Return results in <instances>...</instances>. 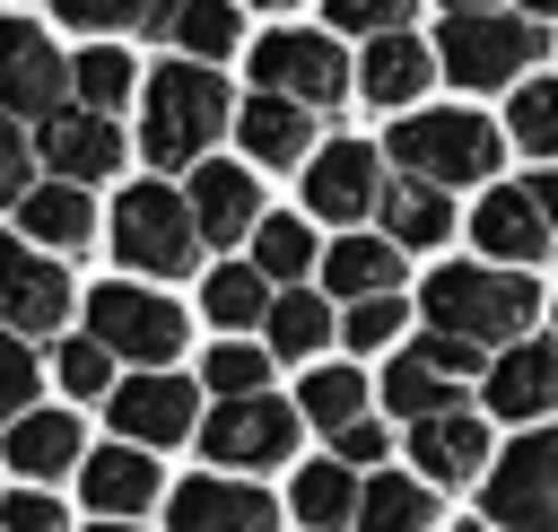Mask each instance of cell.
I'll return each mask as SVG.
<instances>
[{"label": "cell", "mask_w": 558, "mask_h": 532, "mask_svg": "<svg viewBox=\"0 0 558 532\" xmlns=\"http://www.w3.org/2000/svg\"><path fill=\"white\" fill-rule=\"evenodd\" d=\"M418 314H427V331H453V340H480V349H514L523 323L541 314V288H532V270L445 262V270H427Z\"/></svg>", "instance_id": "6da1fadb"}, {"label": "cell", "mask_w": 558, "mask_h": 532, "mask_svg": "<svg viewBox=\"0 0 558 532\" xmlns=\"http://www.w3.org/2000/svg\"><path fill=\"white\" fill-rule=\"evenodd\" d=\"M227 122H235V105H227V78L209 61H166L140 87V148H148V166H209V140Z\"/></svg>", "instance_id": "7a4b0ae2"}, {"label": "cell", "mask_w": 558, "mask_h": 532, "mask_svg": "<svg viewBox=\"0 0 558 532\" xmlns=\"http://www.w3.org/2000/svg\"><path fill=\"white\" fill-rule=\"evenodd\" d=\"M384 148H392V166H401V174H418V183H445V192H453V183H488V174H497L506 131H497L488 113H462V105H453V113H401Z\"/></svg>", "instance_id": "3957f363"}, {"label": "cell", "mask_w": 558, "mask_h": 532, "mask_svg": "<svg viewBox=\"0 0 558 532\" xmlns=\"http://www.w3.org/2000/svg\"><path fill=\"white\" fill-rule=\"evenodd\" d=\"M541 17H523V9H488V17H445V35H436V70L453 78V87H523L532 78V61H541Z\"/></svg>", "instance_id": "277c9868"}, {"label": "cell", "mask_w": 558, "mask_h": 532, "mask_svg": "<svg viewBox=\"0 0 558 532\" xmlns=\"http://www.w3.org/2000/svg\"><path fill=\"white\" fill-rule=\"evenodd\" d=\"M113 253H122V270H148V279L192 270V262H201V218H192V201L166 192V183H131V192L113 201Z\"/></svg>", "instance_id": "5b68a950"}, {"label": "cell", "mask_w": 558, "mask_h": 532, "mask_svg": "<svg viewBox=\"0 0 558 532\" xmlns=\"http://www.w3.org/2000/svg\"><path fill=\"white\" fill-rule=\"evenodd\" d=\"M87 331L148 375V366H174V349H183V305L157 297V288H140V279H105V288L87 297Z\"/></svg>", "instance_id": "8992f818"}, {"label": "cell", "mask_w": 558, "mask_h": 532, "mask_svg": "<svg viewBox=\"0 0 558 532\" xmlns=\"http://www.w3.org/2000/svg\"><path fill=\"white\" fill-rule=\"evenodd\" d=\"M488 523L497 532H558V427H523L488 462Z\"/></svg>", "instance_id": "52a82bcc"}, {"label": "cell", "mask_w": 558, "mask_h": 532, "mask_svg": "<svg viewBox=\"0 0 558 532\" xmlns=\"http://www.w3.org/2000/svg\"><path fill=\"white\" fill-rule=\"evenodd\" d=\"M296 401H279V392H253V401H218L209 419H201V454L218 462V471H279L288 454H296Z\"/></svg>", "instance_id": "ba28073f"}, {"label": "cell", "mask_w": 558, "mask_h": 532, "mask_svg": "<svg viewBox=\"0 0 558 532\" xmlns=\"http://www.w3.org/2000/svg\"><path fill=\"white\" fill-rule=\"evenodd\" d=\"M253 87L296 96L305 113H331V105L349 96V61H340V44H331V35L279 26V35H262V44H253Z\"/></svg>", "instance_id": "9c48e42d"}, {"label": "cell", "mask_w": 558, "mask_h": 532, "mask_svg": "<svg viewBox=\"0 0 558 532\" xmlns=\"http://www.w3.org/2000/svg\"><path fill=\"white\" fill-rule=\"evenodd\" d=\"M105 419H113L122 445H183V436H201V392H192L183 375L148 366V375H122V384H113Z\"/></svg>", "instance_id": "30bf717a"}, {"label": "cell", "mask_w": 558, "mask_h": 532, "mask_svg": "<svg viewBox=\"0 0 558 532\" xmlns=\"http://www.w3.org/2000/svg\"><path fill=\"white\" fill-rule=\"evenodd\" d=\"M70 323V270L52 253H35L26 235H0V331L35 340Z\"/></svg>", "instance_id": "8fae6325"}, {"label": "cell", "mask_w": 558, "mask_h": 532, "mask_svg": "<svg viewBox=\"0 0 558 532\" xmlns=\"http://www.w3.org/2000/svg\"><path fill=\"white\" fill-rule=\"evenodd\" d=\"M305 209L331 218V227H357L366 209H384V157H375L366 140L314 148V166H305Z\"/></svg>", "instance_id": "7c38bea8"}, {"label": "cell", "mask_w": 558, "mask_h": 532, "mask_svg": "<svg viewBox=\"0 0 558 532\" xmlns=\"http://www.w3.org/2000/svg\"><path fill=\"white\" fill-rule=\"evenodd\" d=\"M61 87H70V70H61V52L26 26V17H0V113H61Z\"/></svg>", "instance_id": "4fadbf2b"}, {"label": "cell", "mask_w": 558, "mask_h": 532, "mask_svg": "<svg viewBox=\"0 0 558 532\" xmlns=\"http://www.w3.org/2000/svg\"><path fill=\"white\" fill-rule=\"evenodd\" d=\"M166 532H279V506L253 480H183L166 497Z\"/></svg>", "instance_id": "5bb4252c"}, {"label": "cell", "mask_w": 558, "mask_h": 532, "mask_svg": "<svg viewBox=\"0 0 558 532\" xmlns=\"http://www.w3.org/2000/svg\"><path fill=\"white\" fill-rule=\"evenodd\" d=\"M35 157L61 174V183H105L122 166V131L113 113H87V105H61L44 131H35Z\"/></svg>", "instance_id": "9a60e30c"}, {"label": "cell", "mask_w": 558, "mask_h": 532, "mask_svg": "<svg viewBox=\"0 0 558 532\" xmlns=\"http://www.w3.org/2000/svg\"><path fill=\"white\" fill-rule=\"evenodd\" d=\"M78 497L96 506V523H131V515H148L157 506V462H148V445H96L87 462H78Z\"/></svg>", "instance_id": "2e32d148"}, {"label": "cell", "mask_w": 558, "mask_h": 532, "mask_svg": "<svg viewBox=\"0 0 558 532\" xmlns=\"http://www.w3.org/2000/svg\"><path fill=\"white\" fill-rule=\"evenodd\" d=\"M488 410L514 419V427L549 419V410H558V340H514V349H497V358H488Z\"/></svg>", "instance_id": "e0dca14e"}, {"label": "cell", "mask_w": 558, "mask_h": 532, "mask_svg": "<svg viewBox=\"0 0 558 532\" xmlns=\"http://www.w3.org/2000/svg\"><path fill=\"white\" fill-rule=\"evenodd\" d=\"M471 235H480V253H488L497 270H523V262L549 253V218H541L532 183H497V192L471 209Z\"/></svg>", "instance_id": "ac0fdd59"}, {"label": "cell", "mask_w": 558, "mask_h": 532, "mask_svg": "<svg viewBox=\"0 0 558 532\" xmlns=\"http://www.w3.org/2000/svg\"><path fill=\"white\" fill-rule=\"evenodd\" d=\"M235 140H244L253 166H314V113H305L296 96L253 87V96L235 105Z\"/></svg>", "instance_id": "d6986e66"}, {"label": "cell", "mask_w": 558, "mask_h": 532, "mask_svg": "<svg viewBox=\"0 0 558 532\" xmlns=\"http://www.w3.org/2000/svg\"><path fill=\"white\" fill-rule=\"evenodd\" d=\"M192 218H201V244H235V235H253L262 227V183L244 174V166H192Z\"/></svg>", "instance_id": "ffe728a7"}, {"label": "cell", "mask_w": 558, "mask_h": 532, "mask_svg": "<svg viewBox=\"0 0 558 532\" xmlns=\"http://www.w3.org/2000/svg\"><path fill=\"white\" fill-rule=\"evenodd\" d=\"M0 462L17 480H61L87 462V436H78V410H26L9 436H0Z\"/></svg>", "instance_id": "44dd1931"}, {"label": "cell", "mask_w": 558, "mask_h": 532, "mask_svg": "<svg viewBox=\"0 0 558 532\" xmlns=\"http://www.w3.org/2000/svg\"><path fill=\"white\" fill-rule=\"evenodd\" d=\"M410 462H418V480H471V471H488V419L480 410H436V419H418L410 427Z\"/></svg>", "instance_id": "7402d4cb"}, {"label": "cell", "mask_w": 558, "mask_h": 532, "mask_svg": "<svg viewBox=\"0 0 558 532\" xmlns=\"http://www.w3.org/2000/svg\"><path fill=\"white\" fill-rule=\"evenodd\" d=\"M17 227H26V244L35 253H78L87 235H96V201H87V183H35L26 201H17Z\"/></svg>", "instance_id": "603a6c76"}, {"label": "cell", "mask_w": 558, "mask_h": 532, "mask_svg": "<svg viewBox=\"0 0 558 532\" xmlns=\"http://www.w3.org/2000/svg\"><path fill=\"white\" fill-rule=\"evenodd\" d=\"M436 78V52L401 26V35H375L366 44V70H357V87H366V105H418V87Z\"/></svg>", "instance_id": "cb8c5ba5"}, {"label": "cell", "mask_w": 558, "mask_h": 532, "mask_svg": "<svg viewBox=\"0 0 558 532\" xmlns=\"http://www.w3.org/2000/svg\"><path fill=\"white\" fill-rule=\"evenodd\" d=\"M323 288L331 297H392L401 288V244L392 235H340L331 253H323Z\"/></svg>", "instance_id": "d4e9b609"}, {"label": "cell", "mask_w": 558, "mask_h": 532, "mask_svg": "<svg viewBox=\"0 0 558 532\" xmlns=\"http://www.w3.org/2000/svg\"><path fill=\"white\" fill-rule=\"evenodd\" d=\"M384 235H392L401 253L445 244V235H453V201H445V183H418V174L384 183Z\"/></svg>", "instance_id": "484cf974"}, {"label": "cell", "mask_w": 558, "mask_h": 532, "mask_svg": "<svg viewBox=\"0 0 558 532\" xmlns=\"http://www.w3.org/2000/svg\"><path fill=\"white\" fill-rule=\"evenodd\" d=\"M357 497H366V480H349V462H305V471L288 480V506H296L305 532H340V523H357Z\"/></svg>", "instance_id": "4316f807"}, {"label": "cell", "mask_w": 558, "mask_h": 532, "mask_svg": "<svg viewBox=\"0 0 558 532\" xmlns=\"http://www.w3.org/2000/svg\"><path fill=\"white\" fill-rule=\"evenodd\" d=\"M262 331H270V358H305V366H314V349H323V340H340V314H331L314 288H288V297L270 305V323H262Z\"/></svg>", "instance_id": "83f0119b"}, {"label": "cell", "mask_w": 558, "mask_h": 532, "mask_svg": "<svg viewBox=\"0 0 558 532\" xmlns=\"http://www.w3.org/2000/svg\"><path fill=\"white\" fill-rule=\"evenodd\" d=\"M384 410H401L410 427L418 419H436V410H453V375L427 358V349H401L392 366H384Z\"/></svg>", "instance_id": "f1b7e54d"}, {"label": "cell", "mask_w": 558, "mask_h": 532, "mask_svg": "<svg viewBox=\"0 0 558 532\" xmlns=\"http://www.w3.org/2000/svg\"><path fill=\"white\" fill-rule=\"evenodd\" d=\"M436 523V497L427 480H401V471H375L366 497H357V532H427Z\"/></svg>", "instance_id": "f546056e"}, {"label": "cell", "mask_w": 558, "mask_h": 532, "mask_svg": "<svg viewBox=\"0 0 558 532\" xmlns=\"http://www.w3.org/2000/svg\"><path fill=\"white\" fill-rule=\"evenodd\" d=\"M201 305H209V323L218 331H253V323H270V279L253 270V262H227V270H209V288H201Z\"/></svg>", "instance_id": "4dcf8cb0"}, {"label": "cell", "mask_w": 558, "mask_h": 532, "mask_svg": "<svg viewBox=\"0 0 558 532\" xmlns=\"http://www.w3.org/2000/svg\"><path fill=\"white\" fill-rule=\"evenodd\" d=\"M296 410L314 419V427H357L366 419V375L357 366H305V384H296Z\"/></svg>", "instance_id": "1f68e13d"}, {"label": "cell", "mask_w": 558, "mask_h": 532, "mask_svg": "<svg viewBox=\"0 0 558 532\" xmlns=\"http://www.w3.org/2000/svg\"><path fill=\"white\" fill-rule=\"evenodd\" d=\"M253 270L296 288V279L314 270V227H305V218H262V227H253Z\"/></svg>", "instance_id": "d6a6232c"}, {"label": "cell", "mask_w": 558, "mask_h": 532, "mask_svg": "<svg viewBox=\"0 0 558 532\" xmlns=\"http://www.w3.org/2000/svg\"><path fill=\"white\" fill-rule=\"evenodd\" d=\"M201 375L218 401H253V392H270V340H218Z\"/></svg>", "instance_id": "836d02e7"}, {"label": "cell", "mask_w": 558, "mask_h": 532, "mask_svg": "<svg viewBox=\"0 0 558 532\" xmlns=\"http://www.w3.org/2000/svg\"><path fill=\"white\" fill-rule=\"evenodd\" d=\"M52 375H61V392H70V401H113V349H105L96 331L61 340V349H52Z\"/></svg>", "instance_id": "e575fe53"}, {"label": "cell", "mask_w": 558, "mask_h": 532, "mask_svg": "<svg viewBox=\"0 0 558 532\" xmlns=\"http://www.w3.org/2000/svg\"><path fill=\"white\" fill-rule=\"evenodd\" d=\"M166 44H183L192 61L235 52V0H183V9H174V26H166Z\"/></svg>", "instance_id": "d590c367"}, {"label": "cell", "mask_w": 558, "mask_h": 532, "mask_svg": "<svg viewBox=\"0 0 558 532\" xmlns=\"http://www.w3.org/2000/svg\"><path fill=\"white\" fill-rule=\"evenodd\" d=\"M506 131H514L532 157H549V148H558V78H523L514 105H506Z\"/></svg>", "instance_id": "8d00e7d4"}, {"label": "cell", "mask_w": 558, "mask_h": 532, "mask_svg": "<svg viewBox=\"0 0 558 532\" xmlns=\"http://www.w3.org/2000/svg\"><path fill=\"white\" fill-rule=\"evenodd\" d=\"M70 87H78V105H87V113H113V105L131 96V52H113V44H96V52H78V70H70Z\"/></svg>", "instance_id": "74e56055"}, {"label": "cell", "mask_w": 558, "mask_h": 532, "mask_svg": "<svg viewBox=\"0 0 558 532\" xmlns=\"http://www.w3.org/2000/svg\"><path fill=\"white\" fill-rule=\"evenodd\" d=\"M35 384H44L35 349H26L17 331H0V419H9V427H17L26 410H35Z\"/></svg>", "instance_id": "f35d334b"}, {"label": "cell", "mask_w": 558, "mask_h": 532, "mask_svg": "<svg viewBox=\"0 0 558 532\" xmlns=\"http://www.w3.org/2000/svg\"><path fill=\"white\" fill-rule=\"evenodd\" d=\"M401 323H410L401 297H357V305L340 314V340H349V349H384V340H401Z\"/></svg>", "instance_id": "ab89813d"}, {"label": "cell", "mask_w": 558, "mask_h": 532, "mask_svg": "<svg viewBox=\"0 0 558 532\" xmlns=\"http://www.w3.org/2000/svg\"><path fill=\"white\" fill-rule=\"evenodd\" d=\"M410 9H418V0H323V17L349 26V35H401Z\"/></svg>", "instance_id": "60d3db41"}, {"label": "cell", "mask_w": 558, "mask_h": 532, "mask_svg": "<svg viewBox=\"0 0 558 532\" xmlns=\"http://www.w3.org/2000/svg\"><path fill=\"white\" fill-rule=\"evenodd\" d=\"M35 192V140L17 131V113H0V201H26Z\"/></svg>", "instance_id": "b9f144b4"}, {"label": "cell", "mask_w": 558, "mask_h": 532, "mask_svg": "<svg viewBox=\"0 0 558 532\" xmlns=\"http://www.w3.org/2000/svg\"><path fill=\"white\" fill-rule=\"evenodd\" d=\"M70 26H96V35H113V26H148L157 17V0H52Z\"/></svg>", "instance_id": "7bdbcfd3"}, {"label": "cell", "mask_w": 558, "mask_h": 532, "mask_svg": "<svg viewBox=\"0 0 558 532\" xmlns=\"http://www.w3.org/2000/svg\"><path fill=\"white\" fill-rule=\"evenodd\" d=\"M0 532H70V515L44 488H17V497H0Z\"/></svg>", "instance_id": "ee69618b"}, {"label": "cell", "mask_w": 558, "mask_h": 532, "mask_svg": "<svg viewBox=\"0 0 558 532\" xmlns=\"http://www.w3.org/2000/svg\"><path fill=\"white\" fill-rule=\"evenodd\" d=\"M410 349H427V358H436V366H445V375H453V384H462V375H480V366H488V349H480V340H453V331H418V340H410Z\"/></svg>", "instance_id": "f6af8a7d"}, {"label": "cell", "mask_w": 558, "mask_h": 532, "mask_svg": "<svg viewBox=\"0 0 558 532\" xmlns=\"http://www.w3.org/2000/svg\"><path fill=\"white\" fill-rule=\"evenodd\" d=\"M331 445H340L331 462H349V471H366V462H384V427H375V419H357V427H340Z\"/></svg>", "instance_id": "bcb514c9"}, {"label": "cell", "mask_w": 558, "mask_h": 532, "mask_svg": "<svg viewBox=\"0 0 558 532\" xmlns=\"http://www.w3.org/2000/svg\"><path fill=\"white\" fill-rule=\"evenodd\" d=\"M532 201H541V218H549V235H558V174H532Z\"/></svg>", "instance_id": "7dc6e473"}, {"label": "cell", "mask_w": 558, "mask_h": 532, "mask_svg": "<svg viewBox=\"0 0 558 532\" xmlns=\"http://www.w3.org/2000/svg\"><path fill=\"white\" fill-rule=\"evenodd\" d=\"M497 0H445V17H488Z\"/></svg>", "instance_id": "c3c4849f"}, {"label": "cell", "mask_w": 558, "mask_h": 532, "mask_svg": "<svg viewBox=\"0 0 558 532\" xmlns=\"http://www.w3.org/2000/svg\"><path fill=\"white\" fill-rule=\"evenodd\" d=\"M514 9H523V17H558V0H514Z\"/></svg>", "instance_id": "681fc988"}, {"label": "cell", "mask_w": 558, "mask_h": 532, "mask_svg": "<svg viewBox=\"0 0 558 532\" xmlns=\"http://www.w3.org/2000/svg\"><path fill=\"white\" fill-rule=\"evenodd\" d=\"M87 532H140V523H87Z\"/></svg>", "instance_id": "f907efd6"}, {"label": "cell", "mask_w": 558, "mask_h": 532, "mask_svg": "<svg viewBox=\"0 0 558 532\" xmlns=\"http://www.w3.org/2000/svg\"><path fill=\"white\" fill-rule=\"evenodd\" d=\"M253 9H296V0H253Z\"/></svg>", "instance_id": "816d5d0a"}]
</instances>
